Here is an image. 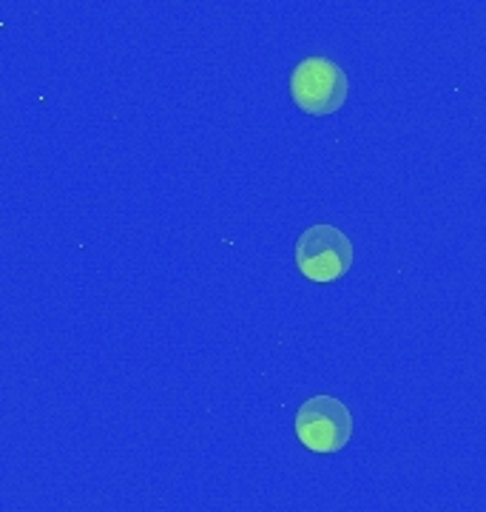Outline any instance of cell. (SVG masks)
Returning <instances> with one entry per match:
<instances>
[{"mask_svg": "<svg viewBox=\"0 0 486 512\" xmlns=\"http://www.w3.org/2000/svg\"><path fill=\"white\" fill-rule=\"evenodd\" d=\"M350 92L344 69L322 55H310L296 63L290 74V97L299 109L313 117H327L342 109Z\"/></svg>", "mask_w": 486, "mask_h": 512, "instance_id": "6da1fadb", "label": "cell"}, {"mask_svg": "<svg viewBox=\"0 0 486 512\" xmlns=\"http://www.w3.org/2000/svg\"><path fill=\"white\" fill-rule=\"evenodd\" d=\"M296 268L307 282H339L353 268V242L336 225H310L296 239Z\"/></svg>", "mask_w": 486, "mask_h": 512, "instance_id": "7a4b0ae2", "label": "cell"}, {"mask_svg": "<svg viewBox=\"0 0 486 512\" xmlns=\"http://www.w3.org/2000/svg\"><path fill=\"white\" fill-rule=\"evenodd\" d=\"M353 436L350 407L336 396H310L296 413V439L316 456H333L347 447Z\"/></svg>", "mask_w": 486, "mask_h": 512, "instance_id": "3957f363", "label": "cell"}]
</instances>
